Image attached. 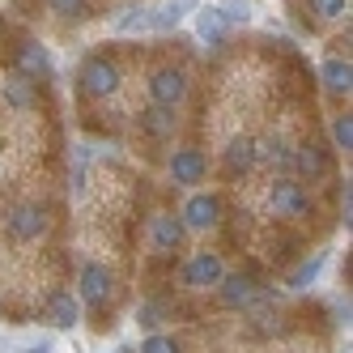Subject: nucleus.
Here are the masks:
<instances>
[{"instance_id": "nucleus-18", "label": "nucleus", "mask_w": 353, "mask_h": 353, "mask_svg": "<svg viewBox=\"0 0 353 353\" xmlns=\"http://www.w3.org/2000/svg\"><path fill=\"white\" fill-rule=\"evenodd\" d=\"M221 162H225V170H230V174H247V170H256V166H260V162H256V141H251V137H234L230 145H225Z\"/></svg>"}, {"instance_id": "nucleus-10", "label": "nucleus", "mask_w": 353, "mask_h": 353, "mask_svg": "<svg viewBox=\"0 0 353 353\" xmlns=\"http://www.w3.org/2000/svg\"><path fill=\"white\" fill-rule=\"evenodd\" d=\"M217 294H221V302L230 311H251L256 307V302H264V294H260V285L251 281V276H243V272H225L221 276V285H217Z\"/></svg>"}, {"instance_id": "nucleus-7", "label": "nucleus", "mask_w": 353, "mask_h": 353, "mask_svg": "<svg viewBox=\"0 0 353 353\" xmlns=\"http://www.w3.org/2000/svg\"><path fill=\"white\" fill-rule=\"evenodd\" d=\"M166 170H170V179L179 188H196V183H205V174H209V158L200 154V149L183 145V149H170Z\"/></svg>"}, {"instance_id": "nucleus-30", "label": "nucleus", "mask_w": 353, "mask_h": 353, "mask_svg": "<svg viewBox=\"0 0 353 353\" xmlns=\"http://www.w3.org/2000/svg\"><path fill=\"white\" fill-rule=\"evenodd\" d=\"M21 353H56V345L52 341H47V336H39V341H30L26 349H21Z\"/></svg>"}, {"instance_id": "nucleus-25", "label": "nucleus", "mask_w": 353, "mask_h": 353, "mask_svg": "<svg viewBox=\"0 0 353 353\" xmlns=\"http://www.w3.org/2000/svg\"><path fill=\"white\" fill-rule=\"evenodd\" d=\"M221 13H225L230 26H247V21L260 13V5L256 0H221Z\"/></svg>"}, {"instance_id": "nucleus-6", "label": "nucleus", "mask_w": 353, "mask_h": 353, "mask_svg": "<svg viewBox=\"0 0 353 353\" xmlns=\"http://www.w3.org/2000/svg\"><path fill=\"white\" fill-rule=\"evenodd\" d=\"M183 98H188V72L183 68H158L154 77H149V103L154 107L179 111Z\"/></svg>"}, {"instance_id": "nucleus-29", "label": "nucleus", "mask_w": 353, "mask_h": 353, "mask_svg": "<svg viewBox=\"0 0 353 353\" xmlns=\"http://www.w3.org/2000/svg\"><path fill=\"white\" fill-rule=\"evenodd\" d=\"M60 17H68V21H81L85 13H90V0H47Z\"/></svg>"}, {"instance_id": "nucleus-19", "label": "nucleus", "mask_w": 353, "mask_h": 353, "mask_svg": "<svg viewBox=\"0 0 353 353\" xmlns=\"http://www.w3.org/2000/svg\"><path fill=\"white\" fill-rule=\"evenodd\" d=\"M327 260H332V251H315L311 260H302V264L285 276V285H290V290H311V285L319 281V272L327 268Z\"/></svg>"}, {"instance_id": "nucleus-5", "label": "nucleus", "mask_w": 353, "mask_h": 353, "mask_svg": "<svg viewBox=\"0 0 353 353\" xmlns=\"http://www.w3.org/2000/svg\"><path fill=\"white\" fill-rule=\"evenodd\" d=\"M111 294H115V276H111V268L98 264V260L81 264V272H77V298H81V307H103Z\"/></svg>"}, {"instance_id": "nucleus-13", "label": "nucleus", "mask_w": 353, "mask_h": 353, "mask_svg": "<svg viewBox=\"0 0 353 353\" xmlns=\"http://www.w3.org/2000/svg\"><path fill=\"white\" fill-rule=\"evenodd\" d=\"M319 81H323V90L332 94V98H349V90H353V64H349V56H327L319 64Z\"/></svg>"}, {"instance_id": "nucleus-8", "label": "nucleus", "mask_w": 353, "mask_h": 353, "mask_svg": "<svg viewBox=\"0 0 353 353\" xmlns=\"http://www.w3.org/2000/svg\"><path fill=\"white\" fill-rule=\"evenodd\" d=\"M183 239H188V230H183V221L174 217V213H154L149 217V247L158 251V256H174V251L183 247Z\"/></svg>"}, {"instance_id": "nucleus-31", "label": "nucleus", "mask_w": 353, "mask_h": 353, "mask_svg": "<svg viewBox=\"0 0 353 353\" xmlns=\"http://www.w3.org/2000/svg\"><path fill=\"white\" fill-rule=\"evenodd\" d=\"M341 213H345V225H349V213H353V200H349V179L341 188Z\"/></svg>"}, {"instance_id": "nucleus-21", "label": "nucleus", "mask_w": 353, "mask_h": 353, "mask_svg": "<svg viewBox=\"0 0 353 353\" xmlns=\"http://www.w3.org/2000/svg\"><path fill=\"white\" fill-rule=\"evenodd\" d=\"M174 123H179V115H174L170 107H154V103H149V107L141 111V128H145L149 137H170Z\"/></svg>"}, {"instance_id": "nucleus-11", "label": "nucleus", "mask_w": 353, "mask_h": 353, "mask_svg": "<svg viewBox=\"0 0 353 353\" xmlns=\"http://www.w3.org/2000/svg\"><path fill=\"white\" fill-rule=\"evenodd\" d=\"M196 39L200 43H209V47H221L225 39H230V21H225V13H221V5H196Z\"/></svg>"}, {"instance_id": "nucleus-3", "label": "nucleus", "mask_w": 353, "mask_h": 353, "mask_svg": "<svg viewBox=\"0 0 353 353\" xmlns=\"http://www.w3.org/2000/svg\"><path fill=\"white\" fill-rule=\"evenodd\" d=\"M221 209L225 205L217 192H192L179 209V221H183V230H213V225H221Z\"/></svg>"}, {"instance_id": "nucleus-26", "label": "nucleus", "mask_w": 353, "mask_h": 353, "mask_svg": "<svg viewBox=\"0 0 353 353\" xmlns=\"http://www.w3.org/2000/svg\"><path fill=\"white\" fill-rule=\"evenodd\" d=\"M307 9L319 17V21H341L349 13V0H307Z\"/></svg>"}, {"instance_id": "nucleus-27", "label": "nucleus", "mask_w": 353, "mask_h": 353, "mask_svg": "<svg viewBox=\"0 0 353 353\" xmlns=\"http://www.w3.org/2000/svg\"><path fill=\"white\" fill-rule=\"evenodd\" d=\"M332 145L341 149V154H349L353 149V115H332Z\"/></svg>"}, {"instance_id": "nucleus-28", "label": "nucleus", "mask_w": 353, "mask_h": 353, "mask_svg": "<svg viewBox=\"0 0 353 353\" xmlns=\"http://www.w3.org/2000/svg\"><path fill=\"white\" fill-rule=\"evenodd\" d=\"M141 353H183V345L174 341V336H162V332H149L141 341Z\"/></svg>"}, {"instance_id": "nucleus-9", "label": "nucleus", "mask_w": 353, "mask_h": 353, "mask_svg": "<svg viewBox=\"0 0 353 353\" xmlns=\"http://www.w3.org/2000/svg\"><path fill=\"white\" fill-rule=\"evenodd\" d=\"M81 90H85L90 98L115 94V90H119V68H115L107 56H90V60L81 64Z\"/></svg>"}, {"instance_id": "nucleus-32", "label": "nucleus", "mask_w": 353, "mask_h": 353, "mask_svg": "<svg viewBox=\"0 0 353 353\" xmlns=\"http://www.w3.org/2000/svg\"><path fill=\"white\" fill-rule=\"evenodd\" d=\"M119 353H123V349H119Z\"/></svg>"}, {"instance_id": "nucleus-24", "label": "nucleus", "mask_w": 353, "mask_h": 353, "mask_svg": "<svg viewBox=\"0 0 353 353\" xmlns=\"http://www.w3.org/2000/svg\"><path fill=\"white\" fill-rule=\"evenodd\" d=\"M85 174H90V145H77V154H72V179H68L72 200L85 196Z\"/></svg>"}, {"instance_id": "nucleus-16", "label": "nucleus", "mask_w": 353, "mask_h": 353, "mask_svg": "<svg viewBox=\"0 0 353 353\" xmlns=\"http://www.w3.org/2000/svg\"><path fill=\"white\" fill-rule=\"evenodd\" d=\"M17 72L21 77H52V52H47L43 43L26 39L17 47Z\"/></svg>"}, {"instance_id": "nucleus-20", "label": "nucleus", "mask_w": 353, "mask_h": 353, "mask_svg": "<svg viewBox=\"0 0 353 353\" xmlns=\"http://www.w3.org/2000/svg\"><path fill=\"white\" fill-rule=\"evenodd\" d=\"M196 5L200 0H162V5L154 9V26L149 30H174L188 13H196Z\"/></svg>"}, {"instance_id": "nucleus-22", "label": "nucleus", "mask_w": 353, "mask_h": 353, "mask_svg": "<svg viewBox=\"0 0 353 353\" xmlns=\"http://www.w3.org/2000/svg\"><path fill=\"white\" fill-rule=\"evenodd\" d=\"M5 103H9L13 111H30V107H34V90H30V77H21V72L5 77Z\"/></svg>"}, {"instance_id": "nucleus-17", "label": "nucleus", "mask_w": 353, "mask_h": 353, "mask_svg": "<svg viewBox=\"0 0 353 353\" xmlns=\"http://www.w3.org/2000/svg\"><path fill=\"white\" fill-rule=\"evenodd\" d=\"M256 162L272 166L276 174H290V162H294V149L285 145V137H264V141H256Z\"/></svg>"}, {"instance_id": "nucleus-4", "label": "nucleus", "mask_w": 353, "mask_h": 353, "mask_svg": "<svg viewBox=\"0 0 353 353\" xmlns=\"http://www.w3.org/2000/svg\"><path fill=\"white\" fill-rule=\"evenodd\" d=\"M225 276V260L217 256V251H192L188 264H183V285L188 290H217Z\"/></svg>"}, {"instance_id": "nucleus-15", "label": "nucleus", "mask_w": 353, "mask_h": 353, "mask_svg": "<svg viewBox=\"0 0 353 353\" xmlns=\"http://www.w3.org/2000/svg\"><path fill=\"white\" fill-rule=\"evenodd\" d=\"M47 319H52L60 332H72V327L81 323V298L68 294V290L52 294V302H47Z\"/></svg>"}, {"instance_id": "nucleus-2", "label": "nucleus", "mask_w": 353, "mask_h": 353, "mask_svg": "<svg viewBox=\"0 0 353 353\" xmlns=\"http://www.w3.org/2000/svg\"><path fill=\"white\" fill-rule=\"evenodd\" d=\"M47 225H52V217H47L43 205H13L5 213V230L13 243H39L47 234Z\"/></svg>"}, {"instance_id": "nucleus-14", "label": "nucleus", "mask_w": 353, "mask_h": 353, "mask_svg": "<svg viewBox=\"0 0 353 353\" xmlns=\"http://www.w3.org/2000/svg\"><path fill=\"white\" fill-rule=\"evenodd\" d=\"M149 26H154V5H145V0H132L111 17V34H141Z\"/></svg>"}, {"instance_id": "nucleus-1", "label": "nucleus", "mask_w": 353, "mask_h": 353, "mask_svg": "<svg viewBox=\"0 0 353 353\" xmlns=\"http://www.w3.org/2000/svg\"><path fill=\"white\" fill-rule=\"evenodd\" d=\"M268 209L276 217H307L311 196H307V188H302V179H294V174H272V183H268Z\"/></svg>"}, {"instance_id": "nucleus-12", "label": "nucleus", "mask_w": 353, "mask_h": 353, "mask_svg": "<svg viewBox=\"0 0 353 353\" xmlns=\"http://www.w3.org/2000/svg\"><path fill=\"white\" fill-rule=\"evenodd\" d=\"M290 170H298L302 179H323L327 170H332V158H327V149L323 145H315V141H307V145H298L294 149V162H290Z\"/></svg>"}, {"instance_id": "nucleus-23", "label": "nucleus", "mask_w": 353, "mask_h": 353, "mask_svg": "<svg viewBox=\"0 0 353 353\" xmlns=\"http://www.w3.org/2000/svg\"><path fill=\"white\" fill-rule=\"evenodd\" d=\"M166 315H170L166 302H158V298H145L141 307H137V323L145 327V332H158V327L166 323Z\"/></svg>"}]
</instances>
